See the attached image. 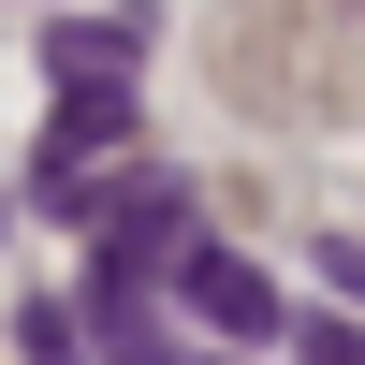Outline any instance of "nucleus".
<instances>
[{
    "mask_svg": "<svg viewBox=\"0 0 365 365\" xmlns=\"http://www.w3.org/2000/svg\"><path fill=\"white\" fill-rule=\"evenodd\" d=\"M88 234H103L88 278H146V292H161L175 249H190V175H175V161H132V175L103 190V220H88Z\"/></svg>",
    "mask_w": 365,
    "mask_h": 365,
    "instance_id": "nucleus-1",
    "label": "nucleus"
},
{
    "mask_svg": "<svg viewBox=\"0 0 365 365\" xmlns=\"http://www.w3.org/2000/svg\"><path fill=\"white\" fill-rule=\"evenodd\" d=\"M175 307H190L205 322V336H234V351H263V336H278V278H263V263L249 249H220V234H190V249H175Z\"/></svg>",
    "mask_w": 365,
    "mask_h": 365,
    "instance_id": "nucleus-2",
    "label": "nucleus"
},
{
    "mask_svg": "<svg viewBox=\"0 0 365 365\" xmlns=\"http://www.w3.org/2000/svg\"><path fill=\"white\" fill-rule=\"evenodd\" d=\"M146 58V15H44V88L73 103V88H132Z\"/></svg>",
    "mask_w": 365,
    "mask_h": 365,
    "instance_id": "nucleus-3",
    "label": "nucleus"
},
{
    "mask_svg": "<svg viewBox=\"0 0 365 365\" xmlns=\"http://www.w3.org/2000/svg\"><path fill=\"white\" fill-rule=\"evenodd\" d=\"M73 322H88V351H103V365H175L161 307H146V278H88V292H73Z\"/></svg>",
    "mask_w": 365,
    "mask_h": 365,
    "instance_id": "nucleus-4",
    "label": "nucleus"
},
{
    "mask_svg": "<svg viewBox=\"0 0 365 365\" xmlns=\"http://www.w3.org/2000/svg\"><path fill=\"white\" fill-rule=\"evenodd\" d=\"M15 365H88V322L73 307H15Z\"/></svg>",
    "mask_w": 365,
    "mask_h": 365,
    "instance_id": "nucleus-5",
    "label": "nucleus"
},
{
    "mask_svg": "<svg viewBox=\"0 0 365 365\" xmlns=\"http://www.w3.org/2000/svg\"><path fill=\"white\" fill-rule=\"evenodd\" d=\"M292 365H365V322H336V307H292Z\"/></svg>",
    "mask_w": 365,
    "mask_h": 365,
    "instance_id": "nucleus-6",
    "label": "nucleus"
},
{
    "mask_svg": "<svg viewBox=\"0 0 365 365\" xmlns=\"http://www.w3.org/2000/svg\"><path fill=\"white\" fill-rule=\"evenodd\" d=\"M322 278H336V292H365V234H336V249H322Z\"/></svg>",
    "mask_w": 365,
    "mask_h": 365,
    "instance_id": "nucleus-7",
    "label": "nucleus"
}]
</instances>
